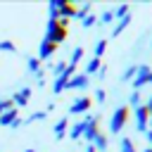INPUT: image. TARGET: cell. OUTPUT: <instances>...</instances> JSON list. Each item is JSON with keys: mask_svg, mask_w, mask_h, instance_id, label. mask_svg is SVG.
<instances>
[{"mask_svg": "<svg viewBox=\"0 0 152 152\" xmlns=\"http://www.w3.org/2000/svg\"><path fill=\"white\" fill-rule=\"evenodd\" d=\"M145 152H152V150H150V147H147V150H145Z\"/></svg>", "mask_w": 152, "mask_h": 152, "instance_id": "41", "label": "cell"}, {"mask_svg": "<svg viewBox=\"0 0 152 152\" xmlns=\"http://www.w3.org/2000/svg\"><path fill=\"white\" fill-rule=\"evenodd\" d=\"M97 76H100V78H104V76H107V66H104V64L100 66V71H97Z\"/></svg>", "mask_w": 152, "mask_h": 152, "instance_id": "34", "label": "cell"}, {"mask_svg": "<svg viewBox=\"0 0 152 152\" xmlns=\"http://www.w3.org/2000/svg\"><path fill=\"white\" fill-rule=\"evenodd\" d=\"M45 116H48V112H45V109H38V112H33V114H31V116H28V119H26L24 124H33V121H43Z\"/></svg>", "mask_w": 152, "mask_h": 152, "instance_id": "24", "label": "cell"}, {"mask_svg": "<svg viewBox=\"0 0 152 152\" xmlns=\"http://www.w3.org/2000/svg\"><path fill=\"white\" fill-rule=\"evenodd\" d=\"M90 145L95 147V152H107V147H109V138H107L104 133H100V135H97Z\"/></svg>", "mask_w": 152, "mask_h": 152, "instance_id": "16", "label": "cell"}, {"mask_svg": "<svg viewBox=\"0 0 152 152\" xmlns=\"http://www.w3.org/2000/svg\"><path fill=\"white\" fill-rule=\"evenodd\" d=\"M66 33H69V19H48L45 40L59 45L62 40H66Z\"/></svg>", "mask_w": 152, "mask_h": 152, "instance_id": "1", "label": "cell"}, {"mask_svg": "<svg viewBox=\"0 0 152 152\" xmlns=\"http://www.w3.org/2000/svg\"><path fill=\"white\" fill-rule=\"evenodd\" d=\"M145 138H147V142H150V147H152V131H150V128L145 131Z\"/></svg>", "mask_w": 152, "mask_h": 152, "instance_id": "35", "label": "cell"}, {"mask_svg": "<svg viewBox=\"0 0 152 152\" xmlns=\"http://www.w3.org/2000/svg\"><path fill=\"white\" fill-rule=\"evenodd\" d=\"M88 86H90V76H86V74H74L66 83V88H74V90H86Z\"/></svg>", "mask_w": 152, "mask_h": 152, "instance_id": "10", "label": "cell"}, {"mask_svg": "<svg viewBox=\"0 0 152 152\" xmlns=\"http://www.w3.org/2000/svg\"><path fill=\"white\" fill-rule=\"evenodd\" d=\"M95 100H97V102H104V100H107V93H104L102 88H97V90H95Z\"/></svg>", "mask_w": 152, "mask_h": 152, "instance_id": "33", "label": "cell"}, {"mask_svg": "<svg viewBox=\"0 0 152 152\" xmlns=\"http://www.w3.org/2000/svg\"><path fill=\"white\" fill-rule=\"evenodd\" d=\"M86 152H95V147H93V145H88V147H86Z\"/></svg>", "mask_w": 152, "mask_h": 152, "instance_id": "37", "label": "cell"}, {"mask_svg": "<svg viewBox=\"0 0 152 152\" xmlns=\"http://www.w3.org/2000/svg\"><path fill=\"white\" fill-rule=\"evenodd\" d=\"M112 12H114V19H124L126 14H131V5H128V2H124V5H119V7H114Z\"/></svg>", "mask_w": 152, "mask_h": 152, "instance_id": "19", "label": "cell"}, {"mask_svg": "<svg viewBox=\"0 0 152 152\" xmlns=\"http://www.w3.org/2000/svg\"><path fill=\"white\" fill-rule=\"evenodd\" d=\"M14 104H12V100L10 97H0V114H5L7 109H12Z\"/></svg>", "mask_w": 152, "mask_h": 152, "instance_id": "30", "label": "cell"}, {"mask_svg": "<svg viewBox=\"0 0 152 152\" xmlns=\"http://www.w3.org/2000/svg\"><path fill=\"white\" fill-rule=\"evenodd\" d=\"M24 152H36V150H33V147H28V150H24Z\"/></svg>", "mask_w": 152, "mask_h": 152, "instance_id": "40", "label": "cell"}, {"mask_svg": "<svg viewBox=\"0 0 152 152\" xmlns=\"http://www.w3.org/2000/svg\"><path fill=\"white\" fill-rule=\"evenodd\" d=\"M52 131H55V138H57V140H62V138L66 135V131H69V116H62V119L55 124V128H52Z\"/></svg>", "mask_w": 152, "mask_h": 152, "instance_id": "14", "label": "cell"}, {"mask_svg": "<svg viewBox=\"0 0 152 152\" xmlns=\"http://www.w3.org/2000/svg\"><path fill=\"white\" fill-rule=\"evenodd\" d=\"M107 52V40H97L95 43V48H93V57H97V59H102V55Z\"/></svg>", "mask_w": 152, "mask_h": 152, "instance_id": "20", "label": "cell"}, {"mask_svg": "<svg viewBox=\"0 0 152 152\" xmlns=\"http://www.w3.org/2000/svg\"><path fill=\"white\" fill-rule=\"evenodd\" d=\"M17 119H19V109L12 107V109H7L5 114H0V126H12Z\"/></svg>", "mask_w": 152, "mask_h": 152, "instance_id": "15", "label": "cell"}, {"mask_svg": "<svg viewBox=\"0 0 152 152\" xmlns=\"http://www.w3.org/2000/svg\"><path fill=\"white\" fill-rule=\"evenodd\" d=\"M150 150H152V147H150Z\"/></svg>", "mask_w": 152, "mask_h": 152, "instance_id": "43", "label": "cell"}, {"mask_svg": "<svg viewBox=\"0 0 152 152\" xmlns=\"http://www.w3.org/2000/svg\"><path fill=\"white\" fill-rule=\"evenodd\" d=\"M83 55H86L83 45H76V48H74V52H71V57H69V66H76V64L83 59Z\"/></svg>", "mask_w": 152, "mask_h": 152, "instance_id": "17", "label": "cell"}, {"mask_svg": "<svg viewBox=\"0 0 152 152\" xmlns=\"http://www.w3.org/2000/svg\"><path fill=\"white\" fill-rule=\"evenodd\" d=\"M59 19H76V5L71 0H57Z\"/></svg>", "mask_w": 152, "mask_h": 152, "instance_id": "8", "label": "cell"}, {"mask_svg": "<svg viewBox=\"0 0 152 152\" xmlns=\"http://www.w3.org/2000/svg\"><path fill=\"white\" fill-rule=\"evenodd\" d=\"M40 64H43V62H40L38 57H28V71H31V74H36V71H40V69H43Z\"/></svg>", "mask_w": 152, "mask_h": 152, "instance_id": "25", "label": "cell"}, {"mask_svg": "<svg viewBox=\"0 0 152 152\" xmlns=\"http://www.w3.org/2000/svg\"><path fill=\"white\" fill-rule=\"evenodd\" d=\"M90 107H93V97H88V95H81V97H76V100L71 102V107H69V114H86Z\"/></svg>", "mask_w": 152, "mask_h": 152, "instance_id": "6", "label": "cell"}, {"mask_svg": "<svg viewBox=\"0 0 152 152\" xmlns=\"http://www.w3.org/2000/svg\"><path fill=\"white\" fill-rule=\"evenodd\" d=\"M128 116H131V107H128V104L116 107L114 114H112V119H109V131H112V133H121L124 126L128 124Z\"/></svg>", "mask_w": 152, "mask_h": 152, "instance_id": "2", "label": "cell"}, {"mask_svg": "<svg viewBox=\"0 0 152 152\" xmlns=\"http://www.w3.org/2000/svg\"><path fill=\"white\" fill-rule=\"evenodd\" d=\"M74 74H76V66H66L64 74L55 76V81H52V93H55V95L64 93V90H66V83H69V78H71Z\"/></svg>", "mask_w": 152, "mask_h": 152, "instance_id": "3", "label": "cell"}, {"mask_svg": "<svg viewBox=\"0 0 152 152\" xmlns=\"http://www.w3.org/2000/svg\"><path fill=\"white\" fill-rule=\"evenodd\" d=\"M69 64L66 62H57V64H52V74L55 76H59V74H64V69H66Z\"/></svg>", "mask_w": 152, "mask_h": 152, "instance_id": "31", "label": "cell"}, {"mask_svg": "<svg viewBox=\"0 0 152 152\" xmlns=\"http://www.w3.org/2000/svg\"><path fill=\"white\" fill-rule=\"evenodd\" d=\"M90 10H93V5L90 2H83L81 7H76V19H86L90 14Z\"/></svg>", "mask_w": 152, "mask_h": 152, "instance_id": "22", "label": "cell"}, {"mask_svg": "<svg viewBox=\"0 0 152 152\" xmlns=\"http://www.w3.org/2000/svg\"><path fill=\"white\" fill-rule=\"evenodd\" d=\"M48 12H50V19H59V10H57V0H50V5H48Z\"/></svg>", "mask_w": 152, "mask_h": 152, "instance_id": "29", "label": "cell"}, {"mask_svg": "<svg viewBox=\"0 0 152 152\" xmlns=\"http://www.w3.org/2000/svg\"><path fill=\"white\" fill-rule=\"evenodd\" d=\"M100 66H102V59H97V57H93L90 62H88V66H86V76H93V74H97L100 71Z\"/></svg>", "mask_w": 152, "mask_h": 152, "instance_id": "18", "label": "cell"}, {"mask_svg": "<svg viewBox=\"0 0 152 152\" xmlns=\"http://www.w3.org/2000/svg\"><path fill=\"white\" fill-rule=\"evenodd\" d=\"M135 71H138V66H135V64H133V66H126V71H124V76H121V78H124V81H128L131 76H135Z\"/></svg>", "mask_w": 152, "mask_h": 152, "instance_id": "32", "label": "cell"}, {"mask_svg": "<svg viewBox=\"0 0 152 152\" xmlns=\"http://www.w3.org/2000/svg\"><path fill=\"white\" fill-rule=\"evenodd\" d=\"M69 152H71V150H69Z\"/></svg>", "mask_w": 152, "mask_h": 152, "instance_id": "42", "label": "cell"}, {"mask_svg": "<svg viewBox=\"0 0 152 152\" xmlns=\"http://www.w3.org/2000/svg\"><path fill=\"white\" fill-rule=\"evenodd\" d=\"M131 21H133V17H131V14H126L124 19H116V26L112 28V36H114V38H116V36H121V33L131 26Z\"/></svg>", "mask_w": 152, "mask_h": 152, "instance_id": "13", "label": "cell"}, {"mask_svg": "<svg viewBox=\"0 0 152 152\" xmlns=\"http://www.w3.org/2000/svg\"><path fill=\"white\" fill-rule=\"evenodd\" d=\"M145 107H147V109H150V114H152V97H150V100L145 102Z\"/></svg>", "mask_w": 152, "mask_h": 152, "instance_id": "36", "label": "cell"}, {"mask_svg": "<svg viewBox=\"0 0 152 152\" xmlns=\"http://www.w3.org/2000/svg\"><path fill=\"white\" fill-rule=\"evenodd\" d=\"M86 124H88V116H86L83 121H76V124H69V131H66V135H69L71 140H78V138H83V131H86Z\"/></svg>", "mask_w": 152, "mask_h": 152, "instance_id": "12", "label": "cell"}, {"mask_svg": "<svg viewBox=\"0 0 152 152\" xmlns=\"http://www.w3.org/2000/svg\"><path fill=\"white\" fill-rule=\"evenodd\" d=\"M57 52V45L55 43H50V40H40V45H38V59L43 62V59H48V57H52Z\"/></svg>", "mask_w": 152, "mask_h": 152, "instance_id": "11", "label": "cell"}, {"mask_svg": "<svg viewBox=\"0 0 152 152\" xmlns=\"http://www.w3.org/2000/svg\"><path fill=\"white\" fill-rule=\"evenodd\" d=\"M119 150H121V152H138V150H135V142H133L128 135H126V138H121V145H119Z\"/></svg>", "mask_w": 152, "mask_h": 152, "instance_id": "21", "label": "cell"}, {"mask_svg": "<svg viewBox=\"0 0 152 152\" xmlns=\"http://www.w3.org/2000/svg\"><path fill=\"white\" fill-rule=\"evenodd\" d=\"M133 116H135V128L140 131V133H145L147 131V121H150V109L145 107V104H140V107H135L133 109Z\"/></svg>", "mask_w": 152, "mask_h": 152, "instance_id": "5", "label": "cell"}, {"mask_svg": "<svg viewBox=\"0 0 152 152\" xmlns=\"http://www.w3.org/2000/svg\"><path fill=\"white\" fill-rule=\"evenodd\" d=\"M147 128H150V131H152V116H150V121H147Z\"/></svg>", "mask_w": 152, "mask_h": 152, "instance_id": "38", "label": "cell"}, {"mask_svg": "<svg viewBox=\"0 0 152 152\" xmlns=\"http://www.w3.org/2000/svg\"><path fill=\"white\" fill-rule=\"evenodd\" d=\"M31 95H33V90H31L28 86H24V88H19V90H17V93H14V95H12L10 100H12V104H14L17 109H19V107H26V104H28Z\"/></svg>", "mask_w": 152, "mask_h": 152, "instance_id": "7", "label": "cell"}, {"mask_svg": "<svg viewBox=\"0 0 152 152\" xmlns=\"http://www.w3.org/2000/svg\"><path fill=\"white\" fill-rule=\"evenodd\" d=\"M112 19H114V12H112V10H104V12L97 17V24H109Z\"/></svg>", "mask_w": 152, "mask_h": 152, "instance_id": "26", "label": "cell"}, {"mask_svg": "<svg viewBox=\"0 0 152 152\" xmlns=\"http://www.w3.org/2000/svg\"><path fill=\"white\" fill-rule=\"evenodd\" d=\"M147 83H152V69H150V76H147Z\"/></svg>", "mask_w": 152, "mask_h": 152, "instance_id": "39", "label": "cell"}, {"mask_svg": "<svg viewBox=\"0 0 152 152\" xmlns=\"http://www.w3.org/2000/svg\"><path fill=\"white\" fill-rule=\"evenodd\" d=\"M0 52H17V45L12 40H0Z\"/></svg>", "mask_w": 152, "mask_h": 152, "instance_id": "28", "label": "cell"}, {"mask_svg": "<svg viewBox=\"0 0 152 152\" xmlns=\"http://www.w3.org/2000/svg\"><path fill=\"white\" fill-rule=\"evenodd\" d=\"M100 124H102V119H100V114H95V116H88V124H86V131H83V138L88 140V142H93L102 131H100Z\"/></svg>", "mask_w": 152, "mask_h": 152, "instance_id": "4", "label": "cell"}, {"mask_svg": "<svg viewBox=\"0 0 152 152\" xmlns=\"http://www.w3.org/2000/svg\"><path fill=\"white\" fill-rule=\"evenodd\" d=\"M147 76H150V66L147 64H140L135 76H133V90H140L145 83H147Z\"/></svg>", "mask_w": 152, "mask_h": 152, "instance_id": "9", "label": "cell"}, {"mask_svg": "<svg viewBox=\"0 0 152 152\" xmlns=\"http://www.w3.org/2000/svg\"><path fill=\"white\" fill-rule=\"evenodd\" d=\"M140 104H142V95H140V90H133V93H131V102H128V107L135 109V107H140Z\"/></svg>", "mask_w": 152, "mask_h": 152, "instance_id": "23", "label": "cell"}, {"mask_svg": "<svg viewBox=\"0 0 152 152\" xmlns=\"http://www.w3.org/2000/svg\"><path fill=\"white\" fill-rule=\"evenodd\" d=\"M95 24H97V17H95V14H88L86 19H81V26H83V28H93Z\"/></svg>", "mask_w": 152, "mask_h": 152, "instance_id": "27", "label": "cell"}]
</instances>
